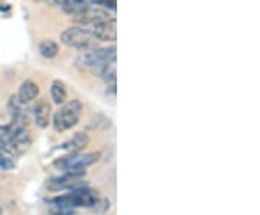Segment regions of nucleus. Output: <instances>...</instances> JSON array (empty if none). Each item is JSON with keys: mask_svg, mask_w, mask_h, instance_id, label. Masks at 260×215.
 Segmentation results:
<instances>
[{"mask_svg": "<svg viewBox=\"0 0 260 215\" xmlns=\"http://www.w3.org/2000/svg\"><path fill=\"white\" fill-rule=\"evenodd\" d=\"M116 59V47L107 48H93V49H87L84 51L81 55L77 58L75 64L78 68H83V69H93L94 73H100L102 66Z\"/></svg>", "mask_w": 260, "mask_h": 215, "instance_id": "f257e3e1", "label": "nucleus"}, {"mask_svg": "<svg viewBox=\"0 0 260 215\" xmlns=\"http://www.w3.org/2000/svg\"><path fill=\"white\" fill-rule=\"evenodd\" d=\"M83 112V105L78 100H71L68 103L62 104V107L54 116V129L58 133L73 129L77 123L80 122Z\"/></svg>", "mask_w": 260, "mask_h": 215, "instance_id": "f03ea898", "label": "nucleus"}, {"mask_svg": "<svg viewBox=\"0 0 260 215\" xmlns=\"http://www.w3.org/2000/svg\"><path fill=\"white\" fill-rule=\"evenodd\" d=\"M61 42L67 47L77 48V49H93L97 45V39L88 29L81 26H71L67 28L61 33Z\"/></svg>", "mask_w": 260, "mask_h": 215, "instance_id": "7ed1b4c3", "label": "nucleus"}, {"mask_svg": "<svg viewBox=\"0 0 260 215\" xmlns=\"http://www.w3.org/2000/svg\"><path fill=\"white\" fill-rule=\"evenodd\" d=\"M100 159V153L93 152V153H85V155H70L67 158L56 160L55 166L59 169H64L67 172H83L84 169L94 165L97 160Z\"/></svg>", "mask_w": 260, "mask_h": 215, "instance_id": "20e7f679", "label": "nucleus"}, {"mask_svg": "<svg viewBox=\"0 0 260 215\" xmlns=\"http://www.w3.org/2000/svg\"><path fill=\"white\" fill-rule=\"evenodd\" d=\"M88 30L93 33L97 41L114 42L117 39V26H116V19L114 18L97 20L88 26Z\"/></svg>", "mask_w": 260, "mask_h": 215, "instance_id": "39448f33", "label": "nucleus"}, {"mask_svg": "<svg viewBox=\"0 0 260 215\" xmlns=\"http://www.w3.org/2000/svg\"><path fill=\"white\" fill-rule=\"evenodd\" d=\"M34 117H35V123L38 127L45 129L49 126V120H51V105L45 100L38 101V104L34 107Z\"/></svg>", "mask_w": 260, "mask_h": 215, "instance_id": "423d86ee", "label": "nucleus"}, {"mask_svg": "<svg viewBox=\"0 0 260 215\" xmlns=\"http://www.w3.org/2000/svg\"><path fill=\"white\" fill-rule=\"evenodd\" d=\"M62 10L70 16H81L85 12L91 9L88 0H64L62 3Z\"/></svg>", "mask_w": 260, "mask_h": 215, "instance_id": "0eeeda50", "label": "nucleus"}, {"mask_svg": "<svg viewBox=\"0 0 260 215\" xmlns=\"http://www.w3.org/2000/svg\"><path fill=\"white\" fill-rule=\"evenodd\" d=\"M88 143H90L88 134H85V133H75L70 140H67L62 145V149L70 152L71 155H75V153L81 152L84 148H87Z\"/></svg>", "mask_w": 260, "mask_h": 215, "instance_id": "6e6552de", "label": "nucleus"}, {"mask_svg": "<svg viewBox=\"0 0 260 215\" xmlns=\"http://www.w3.org/2000/svg\"><path fill=\"white\" fill-rule=\"evenodd\" d=\"M38 94H39V87H38L37 83H34L30 80H26L19 88L18 100L22 104H28L37 98Z\"/></svg>", "mask_w": 260, "mask_h": 215, "instance_id": "1a4fd4ad", "label": "nucleus"}, {"mask_svg": "<svg viewBox=\"0 0 260 215\" xmlns=\"http://www.w3.org/2000/svg\"><path fill=\"white\" fill-rule=\"evenodd\" d=\"M0 150L5 153H9V155L18 153L8 126H0Z\"/></svg>", "mask_w": 260, "mask_h": 215, "instance_id": "9d476101", "label": "nucleus"}, {"mask_svg": "<svg viewBox=\"0 0 260 215\" xmlns=\"http://www.w3.org/2000/svg\"><path fill=\"white\" fill-rule=\"evenodd\" d=\"M51 97L54 100V103L58 105H62L67 103V97H68V91H67V87L62 81L55 80L52 85H51Z\"/></svg>", "mask_w": 260, "mask_h": 215, "instance_id": "9b49d317", "label": "nucleus"}, {"mask_svg": "<svg viewBox=\"0 0 260 215\" xmlns=\"http://www.w3.org/2000/svg\"><path fill=\"white\" fill-rule=\"evenodd\" d=\"M38 49H39V54L44 58H48V59H52L59 54V45L52 39H44L39 44Z\"/></svg>", "mask_w": 260, "mask_h": 215, "instance_id": "f8f14e48", "label": "nucleus"}, {"mask_svg": "<svg viewBox=\"0 0 260 215\" xmlns=\"http://www.w3.org/2000/svg\"><path fill=\"white\" fill-rule=\"evenodd\" d=\"M99 74L102 75V78L107 84L116 85V77H117V73H116V59H112V61L106 62L102 66Z\"/></svg>", "mask_w": 260, "mask_h": 215, "instance_id": "ddd939ff", "label": "nucleus"}, {"mask_svg": "<svg viewBox=\"0 0 260 215\" xmlns=\"http://www.w3.org/2000/svg\"><path fill=\"white\" fill-rule=\"evenodd\" d=\"M88 2H90V5L93 3L95 6H100V8L110 10H116V6H117L116 0H88Z\"/></svg>", "mask_w": 260, "mask_h": 215, "instance_id": "4468645a", "label": "nucleus"}, {"mask_svg": "<svg viewBox=\"0 0 260 215\" xmlns=\"http://www.w3.org/2000/svg\"><path fill=\"white\" fill-rule=\"evenodd\" d=\"M109 208H110V202H109V199H106V198H99V201H97L93 206L94 211H95V212H100V214L106 212Z\"/></svg>", "mask_w": 260, "mask_h": 215, "instance_id": "2eb2a0df", "label": "nucleus"}, {"mask_svg": "<svg viewBox=\"0 0 260 215\" xmlns=\"http://www.w3.org/2000/svg\"><path fill=\"white\" fill-rule=\"evenodd\" d=\"M52 214L54 215H73L74 214V211H73V208H71V206H56L55 209L52 211Z\"/></svg>", "mask_w": 260, "mask_h": 215, "instance_id": "dca6fc26", "label": "nucleus"}, {"mask_svg": "<svg viewBox=\"0 0 260 215\" xmlns=\"http://www.w3.org/2000/svg\"><path fill=\"white\" fill-rule=\"evenodd\" d=\"M0 168H3V169L12 168V162H10L8 158H3V156H2V153H0Z\"/></svg>", "mask_w": 260, "mask_h": 215, "instance_id": "f3484780", "label": "nucleus"}, {"mask_svg": "<svg viewBox=\"0 0 260 215\" xmlns=\"http://www.w3.org/2000/svg\"><path fill=\"white\" fill-rule=\"evenodd\" d=\"M42 2H45L47 5H51V6H62V3H64V0H42Z\"/></svg>", "mask_w": 260, "mask_h": 215, "instance_id": "a211bd4d", "label": "nucleus"}, {"mask_svg": "<svg viewBox=\"0 0 260 215\" xmlns=\"http://www.w3.org/2000/svg\"><path fill=\"white\" fill-rule=\"evenodd\" d=\"M0 215H2V208H0Z\"/></svg>", "mask_w": 260, "mask_h": 215, "instance_id": "6ab92c4d", "label": "nucleus"}]
</instances>
